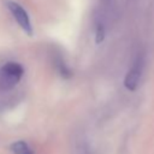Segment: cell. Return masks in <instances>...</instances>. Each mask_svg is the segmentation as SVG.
Masks as SVG:
<instances>
[{"instance_id": "obj_1", "label": "cell", "mask_w": 154, "mask_h": 154, "mask_svg": "<svg viewBox=\"0 0 154 154\" xmlns=\"http://www.w3.org/2000/svg\"><path fill=\"white\" fill-rule=\"evenodd\" d=\"M24 69L18 63H7L0 70V87L11 88L19 82Z\"/></svg>"}, {"instance_id": "obj_2", "label": "cell", "mask_w": 154, "mask_h": 154, "mask_svg": "<svg viewBox=\"0 0 154 154\" xmlns=\"http://www.w3.org/2000/svg\"><path fill=\"white\" fill-rule=\"evenodd\" d=\"M143 65H144V59H143V55L141 54L135 59L132 66L130 67V70L128 71L124 78V85L128 90H135L137 88L141 76H142Z\"/></svg>"}, {"instance_id": "obj_3", "label": "cell", "mask_w": 154, "mask_h": 154, "mask_svg": "<svg viewBox=\"0 0 154 154\" xmlns=\"http://www.w3.org/2000/svg\"><path fill=\"white\" fill-rule=\"evenodd\" d=\"M7 7L11 12V14L13 16V18L16 19V22L19 24V26L28 34V35H32V25H31V20L29 14L26 13V11L18 4L14 1H8L7 2Z\"/></svg>"}, {"instance_id": "obj_4", "label": "cell", "mask_w": 154, "mask_h": 154, "mask_svg": "<svg viewBox=\"0 0 154 154\" xmlns=\"http://www.w3.org/2000/svg\"><path fill=\"white\" fill-rule=\"evenodd\" d=\"M11 150L13 154H32L30 147L24 141H17L11 144Z\"/></svg>"}, {"instance_id": "obj_5", "label": "cell", "mask_w": 154, "mask_h": 154, "mask_svg": "<svg viewBox=\"0 0 154 154\" xmlns=\"http://www.w3.org/2000/svg\"><path fill=\"white\" fill-rule=\"evenodd\" d=\"M103 37H105V29H103V26L100 24V25H97V29H96V35H95L96 42L100 43V42L103 40Z\"/></svg>"}]
</instances>
